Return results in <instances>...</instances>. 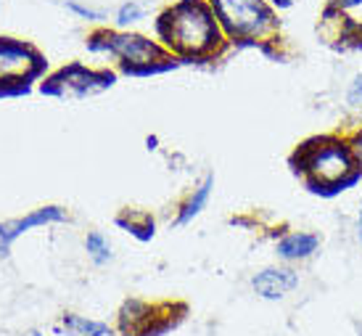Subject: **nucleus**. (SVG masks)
I'll return each mask as SVG.
<instances>
[{"mask_svg":"<svg viewBox=\"0 0 362 336\" xmlns=\"http://www.w3.org/2000/svg\"><path fill=\"white\" fill-rule=\"evenodd\" d=\"M98 48H109V51L119 53L127 64H143V66H148L151 62L161 59L159 48L151 40L138 37V35H130V37H106V42L98 45Z\"/></svg>","mask_w":362,"mask_h":336,"instance_id":"obj_8","label":"nucleus"},{"mask_svg":"<svg viewBox=\"0 0 362 336\" xmlns=\"http://www.w3.org/2000/svg\"><path fill=\"white\" fill-rule=\"evenodd\" d=\"M64 326L69 328L74 336H106L109 334V323L93 320L85 315H64Z\"/></svg>","mask_w":362,"mask_h":336,"instance_id":"obj_11","label":"nucleus"},{"mask_svg":"<svg viewBox=\"0 0 362 336\" xmlns=\"http://www.w3.org/2000/svg\"><path fill=\"white\" fill-rule=\"evenodd\" d=\"M211 185H214V178H206L196 191H193V196L188 199V204L182 207V212H180V217H177V223L180 225H185V223H191L196 214L202 212L204 207H206V202H209V194H211Z\"/></svg>","mask_w":362,"mask_h":336,"instance_id":"obj_10","label":"nucleus"},{"mask_svg":"<svg viewBox=\"0 0 362 336\" xmlns=\"http://www.w3.org/2000/svg\"><path fill=\"white\" fill-rule=\"evenodd\" d=\"M352 153H354V159L362 164V133L354 138V143H352Z\"/></svg>","mask_w":362,"mask_h":336,"instance_id":"obj_16","label":"nucleus"},{"mask_svg":"<svg viewBox=\"0 0 362 336\" xmlns=\"http://www.w3.org/2000/svg\"><path fill=\"white\" fill-rule=\"evenodd\" d=\"M214 6L233 35L252 37V35H262L270 27L272 16L262 0H214Z\"/></svg>","mask_w":362,"mask_h":336,"instance_id":"obj_3","label":"nucleus"},{"mask_svg":"<svg viewBox=\"0 0 362 336\" xmlns=\"http://www.w3.org/2000/svg\"><path fill=\"white\" fill-rule=\"evenodd\" d=\"M320 238L315 233H288L278 241V257L286 262H299L317 252Z\"/></svg>","mask_w":362,"mask_h":336,"instance_id":"obj_9","label":"nucleus"},{"mask_svg":"<svg viewBox=\"0 0 362 336\" xmlns=\"http://www.w3.org/2000/svg\"><path fill=\"white\" fill-rule=\"evenodd\" d=\"M254 291L262 296V299H283L286 294H291L293 289L299 286V275L288 270V267H264L262 273L254 275Z\"/></svg>","mask_w":362,"mask_h":336,"instance_id":"obj_5","label":"nucleus"},{"mask_svg":"<svg viewBox=\"0 0 362 336\" xmlns=\"http://www.w3.org/2000/svg\"><path fill=\"white\" fill-rule=\"evenodd\" d=\"M302 170L315 185H339L354 170V153L339 141L312 143L302 156Z\"/></svg>","mask_w":362,"mask_h":336,"instance_id":"obj_2","label":"nucleus"},{"mask_svg":"<svg viewBox=\"0 0 362 336\" xmlns=\"http://www.w3.org/2000/svg\"><path fill=\"white\" fill-rule=\"evenodd\" d=\"M59 220H66V212L61 207H42L37 212L21 217L16 223H6L0 225V255H6L11 249V244L19 238L21 233H27L35 225H45V223H59Z\"/></svg>","mask_w":362,"mask_h":336,"instance_id":"obj_7","label":"nucleus"},{"mask_svg":"<svg viewBox=\"0 0 362 336\" xmlns=\"http://www.w3.org/2000/svg\"><path fill=\"white\" fill-rule=\"evenodd\" d=\"M40 69V59L32 48L13 40H0V82L27 80Z\"/></svg>","mask_w":362,"mask_h":336,"instance_id":"obj_4","label":"nucleus"},{"mask_svg":"<svg viewBox=\"0 0 362 336\" xmlns=\"http://www.w3.org/2000/svg\"><path fill=\"white\" fill-rule=\"evenodd\" d=\"M161 32L170 45L182 53H204L217 42V21L204 3L182 0L164 16Z\"/></svg>","mask_w":362,"mask_h":336,"instance_id":"obj_1","label":"nucleus"},{"mask_svg":"<svg viewBox=\"0 0 362 336\" xmlns=\"http://www.w3.org/2000/svg\"><path fill=\"white\" fill-rule=\"evenodd\" d=\"M85 249H88V255L93 257V262H98V265H103V262L111 260V244L101 233L88 236V238H85Z\"/></svg>","mask_w":362,"mask_h":336,"instance_id":"obj_12","label":"nucleus"},{"mask_svg":"<svg viewBox=\"0 0 362 336\" xmlns=\"http://www.w3.org/2000/svg\"><path fill=\"white\" fill-rule=\"evenodd\" d=\"M141 6H135V3H127V6H122L119 11V24H130V21H138L141 19Z\"/></svg>","mask_w":362,"mask_h":336,"instance_id":"obj_13","label":"nucleus"},{"mask_svg":"<svg viewBox=\"0 0 362 336\" xmlns=\"http://www.w3.org/2000/svg\"><path fill=\"white\" fill-rule=\"evenodd\" d=\"M360 238H362V212H360Z\"/></svg>","mask_w":362,"mask_h":336,"instance_id":"obj_17","label":"nucleus"},{"mask_svg":"<svg viewBox=\"0 0 362 336\" xmlns=\"http://www.w3.org/2000/svg\"><path fill=\"white\" fill-rule=\"evenodd\" d=\"M51 82L53 85L48 88L51 93H77V95H82V93L101 91V88L111 85V74H95V71H88L82 66H69Z\"/></svg>","mask_w":362,"mask_h":336,"instance_id":"obj_6","label":"nucleus"},{"mask_svg":"<svg viewBox=\"0 0 362 336\" xmlns=\"http://www.w3.org/2000/svg\"><path fill=\"white\" fill-rule=\"evenodd\" d=\"M71 11H77L80 16H88V19H101V13L98 11H90V8H82V6H77V3H69Z\"/></svg>","mask_w":362,"mask_h":336,"instance_id":"obj_15","label":"nucleus"},{"mask_svg":"<svg viewBox=\"0 0 362 336\" xmlns=\"http://www.w3.org/2000/svg\"><path fill=\"white\" fill-rule=\"evenodd\" d=\"M346 101L352 103V106H360L362 103V74H357L354 82L349 85V91H346Z\"/></svg>","mask_w":362,"mask_h":336,"instance_id":"obj_14","label":"nucleus"},{"mask_svg":"<svg viewBox=\"0 0 362 336\" xmlns=\"http://www.w3.org/2000/svg\"><path fill=\"white\" fill-rule=\"evenodd\" d=\"M27 336H40V334H35V331H32V334H27Z\"/></svg>","mask_w":362,"mask_h":336,"instance_id":"obj_18","label":"nucleus"}]
</instances>
